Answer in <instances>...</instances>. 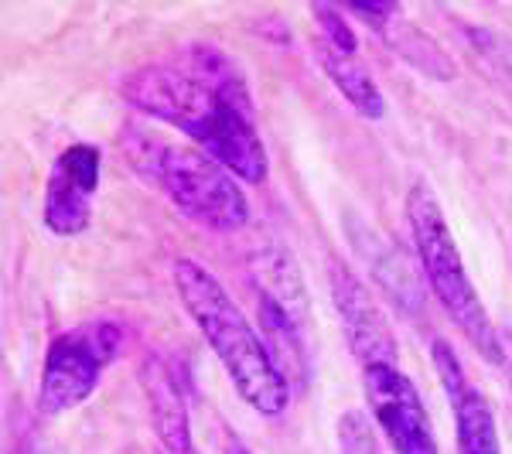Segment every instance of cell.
Masks as SVG:
<instances>
[{"instance_id":"12","label":"cell","mask_w":512,"mask_h":454,"mask_svg":"<svg viewBox=\"0 0 512 454\" xmlns=\"http://www.w3.org/2000/svg\"><path fill=\"white\" fill-rule=\"evenodd\" d=\"M311 52H315L318 65L325 69V76L332 79V86L355 106V113H362V117H369V120L386 117L383 89L376 86V79L369 76V69L362 65L359 55L338 52V48H332L321 38L311 41Z\"/></svg>"},{"instance_id":"7","label":"cell","mask_w":512,"mask_h":454,"mask_svg":"<svg viewBox=\"0 0 512 454\" xmlns=\"http://www.w3.org/2000/svg\"><path fill=\"white\" fill-rule=\"evenodd\" d=\"M369 414L396 454H441L431 414L400 359H373L359 366Z\"/></svg>"},{"instance_id":"4","label":"cell","mask_w":512,"mask_h":454,"mask_svg":"<svg viewBox=\"0 0 512 454\" xmlns=\"http://www.w3.org/2000/svg\"><path fill=\"white\" fill-rule=\"evenodd\" d=\"M407 219H410V236H414L420 270H424V280L431 284L444 315L454 321V328L468 338V345L485 362H502L499 328H495V321L489 318L482 297L475 291L472 277H468L465 260H461L454 233L448 219H444L441 202H437L424 181H417L410 188Z\"/></svg>"},{"instance_id":"3","label":"cell","mask_w":512,"mask_h":454,"mask_svg":"<svg viewBox=\"0 0 512 454\" xmlns=\"http://www.w3.org/2000/svg\"><path fill=\"white\" fill-rule=\"evenodd\" d=\"M127 134V158L185 219L212 233H236L250 222V202L239 178L209 151L195 144H171L137 127Z\"/></svg>"},{"instance_id":"13","label":"cell","mask_w":512,"mask_h":454,"mask_svg":"<svg viewBox=\"0 0 512 454\" xmlns=\"http://www.w3.org/2000/svg\"><path fill=\"white\" fill-rule=\"evenodd\" d=\"M400 14H396L379 35L390 41L403 59L414 62L420 72H427V76H434V79H454V62H448V55L441 52V45H437L434 38L414 31V24H400Z\"/></svg>"},{"instance_id":"5","label":"cell","mask_w":512,"mask_h":454,"mask_svg":"<svg viewBox=\"0 0 512 454\" xmlns=\"http://www.w3.org/2000/svg\"><path fill=\"white\" fill-rule=\"evenodd\" d=\"M256 301H260V328L270 345V356L287 376V383L308 379V325L311 304L304 291L301 270L284 246H260L246 257Z\"/></svg>"},{"instance_id":"11","label":"cell","mask_w":512,"mask_h":454,"mask_svg":"<svg viewBox=\"0 0 512 454\" xmlns=\"http://www.w3.org/2000/svg\"><path fill=\"white\" fill-rule=\"evenodd\" d=\"M144 390L151 403V417L164 448L171 454H192V427H188L185 383L178 379V366L168 359H154L144 369Z\"/></svg>"},{"instance_id":"6","label":"cell","mask_w":512,"mask_h":454,"mask_svg":"<svg viewBox=\"0 0 512 454\" xmlns=\"http://www.w3.org/2000/svg\"><path fill=\"white\" fill-rule=\"evenodd\" d=\"M123 328L117 321H86L55 335L38 386V414L62 417L96 393L106 366L117 359Z\"/></svg>"},{"instance_id":"8","label":"cell","mask_w":512,"mask_h":454,"mask_svg":"<svg viewBox=\"0 0 512 454\" xmlns=\"http://www.w3.org/2000/svg\"><path fill=\"white\" fill-rule=\"evenodd\" d=\"M99 178H103V154L96 144H69L55 158L52 175L45 188V226L55 236H79L89 229L93 219V198L99 192Z\"/></svg>"},{"instance_id":"10","label":"cell","mask_w":512,"mask_h":454,"mask_svg":"<svg viewBox=\"0 0 512 454\" xmlns=\"http://www.w3.org/2000/svg\"><path fill=\"white\" fill-rule=\"evenodd\" d=\"M434 373L441 379L444 396L454 410V431H458V454H502L499 448V427H495V410L478 386L468 379L458 352L451 342L434 338L431 345Z\"/></svg>"},{"instance_id":"16","label":"cell","mask_w":512,"mask_h":454,"mask_svg":"<svg viewBox=\"0 0 512 454\" xmlns=\"http://www.w3.org/2000/svg\"><path fill=\"white\" fill-rule=\"evenodd\" d=\"M499 345H502V369H506L509 390H512V328H499Z\"/></svg>"},{"instance_id":"1","label":"cell","mask_w":512,"mask_h":454,"mask_svg":"<svg viewBox=\"0 0 512 454\" xmlns=\"http://www.w3.org/2000/svg\"><path fill=\"white\" fill-rule=\"evenodd\" d=\"M120 96L144 117L161 120L195 140L219 164L263 185L270 158L256 127L250 86L222 52L198 45L175 62H147L120 79Z\"/></svg>"},{"instance_id":"9","label":"cell","mask_w":512,"mask_h":454,"mask_svg":"<svg viewBox=\"0 0 512 454\" xmlns=\"http://www.w3.org/2000/svg\"><path fill=\"white\" fill-rule=\"evenodd\" d=\"M328 284H332V301L338 318H342L355 362L366 366L373 359H400V345H396L390 318L379 308L376 297L369 294V287L359 280V274L345 263L332 260L328 263Z\"/></svg>"},{"instance_id":"17","label":"cell","mask_w":512,"mask_h":454,"mask_svg":"<svg viewBox=\"0 0 512 454\" xmlns=\"http://www.w3.org/2000/svg\"><path fill=\"white\" fill-rule=\"evenodd\" d=\"M226 454H250V451H246L243 444H236V441H233V444H229V448H226Z\"/></svg>"},{"instance_id":"2","label":"cell","mask_w":512,"mask_h":454,"mask_svg":"<svg viewBox=\"0 0 512 454\" xmlns=\"http://www.w3.org/2000/svg\"><path fill=\"white\" fill-rule=\"evenodd\" d=\"M175 291L209 349L216 352L226 376L233 379L236 393L260 417L284 414L291 407V383L270 356L263 332H256L253 321L243 315V308L229 297L216 274H209L202 263L181 257L175 263Z\"/></svg>"},{"instance_id":"14","label":"cell","mask_w":512,"mask_h":454,"mask_svg":"<svg viewBox=\"0 0 512 454\" xmlns=\"http://www.w3.org/2000/svg\"><path fill=\"white\" fill-rule=\"evenodd\" d=\"M311 18L318 21V38L321 41H328V45L338 48V52L359 55V38H355V31L349 28V21H345L342 7L315 4V7H311Z\"/></svg>"},{"instance_id":"15","label":"cell","mask_w":512,"mask_h":454,"mask_svg":"<svg viewBox=\"0 0 512 454\" xmlns=\"http://www.w3.org/2000/svg\"><path fill=\"white\" fill-rule=\"evenodd\" d=\"M338 444H342V454H383L373 424H369V417L362 410L342 414V420H338Z\"/></svg>"}]
</instances>
